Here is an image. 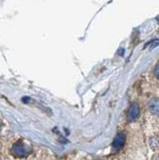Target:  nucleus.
<instances>
[{
	"mask_svg": "<svg viewBox=\"0 0 159 160\" xmlns=\"http://www.w3.org/2000/svg\"><path fill=\"white\" fill-rule=\"evenodd\" d=\"M31 152V146L24 141H18L13 145L11 148V153L14 156L22 158L25 157Z\"/></svg>",
	"mask_w": 159,
	"mask_h": 160,
	"instance_id": "1",
	"label": "nucleus"
},
{
	"mask_svg": "<svg viewBox=\"0 0 159 160\" xmlns=\"http://www.w3.org/2000/svg\"><path fill=\"white\" fill-rule=\"evenodd\" d=\"M139 106L137 103H132L130 105V107L128 108L127 110V114H126V119L128 120L129 122H132L134 120H136L139 116Z\"/></svg>",
	"mask_w": 159,
	"mask_h": 160,
	"instance_id": "2",
	"label": "nucleus"
},
{
	"mask_svg": "<svg viewBox=\"0 0 159 160\" xmlns=\"http://www.w3.org/2000/svg\"><path fill=\"white\" fill-rule=\"evenodd\" d=\"M148 110L152 115H159V98H152L149 101Z\"/></svg>",
	"mask_w": 159,
	"mask_h": 160,
	"instance_id": "3",
	"label": "nucleus"
},
{
	"mask_svg": "<svg viewBox=\"0 0 159 160\" xmlns=\"http://www.w3.org/2000/svg\"><path fill=\"white\" fill-rule=\"evenodd\" d=\"M124 143H125V135H124L122 132L118 133L116 135V137L114 138V141H113V148L114 149H119L121 148Z\"/></svg>",
	"mask_w": 159,
	"mask_h": 160,
	"instance_id": "4",
	"label": "nucleus"
},
{
	"mask_svg": "<svg viewBox=\"0 0 159 160\" xmlns=\"http://www.w3.org/2000/svg\"><path fill=\"white\" fill-rule=\"evenodd\" d=\"M154 75H155L157 78H159V63L156 65L155 70H154Z\"/></svg>",
	"mask_w": 159,
	"mask_h": 160,
	"instance_id": "5",
	"label": "nucleus"
},
{
	"mask_svg": "<svg viewBox=\"0 0 159 160\" xmlns=\"http://www.w3.org/2000/svg\"><path fill=\"white\" fill-rule=\"evenodd\" d=\"M1 128H2V126H1V123H0V131H1Z\"/></svg>",
	"mask_w": 159,
	"mask_h": 160,
	"instance_id": "6",
	"label": "nucleus"
}]
</instances>
